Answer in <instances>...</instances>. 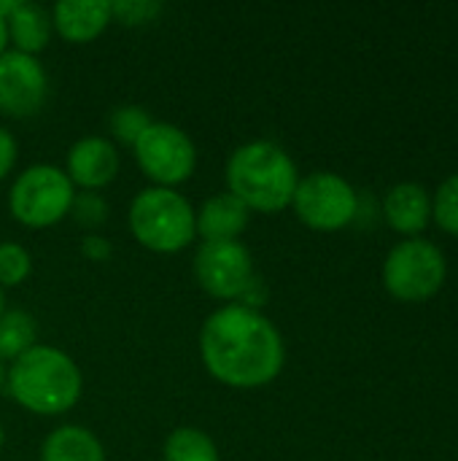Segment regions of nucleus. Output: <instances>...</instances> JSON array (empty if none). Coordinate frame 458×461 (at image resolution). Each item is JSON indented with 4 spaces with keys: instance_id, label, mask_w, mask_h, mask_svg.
I'll return each mask as SVG.
<instances>
[{
    "instance_id": "1",
    "label": "nucleus",
    "mask_w": 458,
    "mask_h": 461,
    "mask_svg": "<svg viewBox=\"0 0 458 461\" xmlns=\"http://www.w3.org/2000/svg\"><path fill=\"white\" fill-rule=\"evenodd\" d=\"M197 346L211 378L229 389H262L286 365V343L273 319L238 303L216 308L202 321Z\"/></svg>"
},
{
    "instance_id": "2",
    "label": "nucleus",
    "mask_w": 458,
    "mask_h": 461,
    "mask_svg": "<svg viewBox=\"0 0 458 461\" xmlns=\"http://www.w3.org/2000/svg\"><path fill=\"white\" fill-rule=\"evenodd\" d=\"M5 389L27 413L54 419L78 405L84 375L67 351L38 343L5 367Z\"/></svg>"
},
{
    "instance_id": "3",
    "label": "nucleus",
    "mask_w": 458,
    "mask_h": 461,
    "mask_svg": "<svg viewBox=\"0 0 458 461\" xmlns=\"http://www.w3.org/2000/svg\"><path fill=\"white\" fill-rule=\"evenodd\" d=\"M300 170L275 140H248L227 159V192L251 213H281L292 208Z\"/></svg>"
},
{
    "instance_id": "4",
    "label": "nucleus",
    "mask_w": 458,
    "mask_h": 461,
    "mask_svg": "<svg viewBox=\"0 0 458 461\" xmlns=\"http://www.w3.org/2000/svg\"><path fill=\"white\" fill-rule=\"evenodd\" d=\"M127 227L143 249L178 254L197 238V211L178 189L146 186L130 203Z\"/></svg>"
},
{
    "instance_id": "5",
    "label": "nucleus",
    "mask_w": 458,
    "mask_h": 461,
    "mask_svg": "<svg viewBox=\"0 0 458 461\" xmlns=\"http://www.w3.org/2000/svg\"><path fill=\"white\" fill-rule=\"evenodd\" d=\"M76 186L67 173L49 162L24 167L8 189V211L13 221L30 230H46L67 219Z\"/></svg>"
},
{
    "instance_id": "6",
    "label": "nucleus",
    "mask_w": 458,
    "mask_h": 461,
    "mask_svg": "<svg viewBox=\"0 0 458 461\" xmlns=\"http://www.w3.org/2000/svg\"><path fill=\"white\" fill-rule=\"evenodd\" d=\"M448 276L443 251L424 240L408 238L397 243L383 262V286L400 303H424L435 297Z\"/></svg>"
},
{
    "instance_id": "7",
    "label": "nucleus",
    "mask_w": 458,
    "mask_h": 461,
    "mask_svg": "<svg viewBox=\"0 0 458 461\" xmlns=\"http://www.w3.org/2000/svg\"><path fill=\"white\" fill-rule=\"evenodd\" d=\"M132 154L151 186L178 189L197 170V146L192 135L173 122H151L132 146Z\"/></svg>"
},
{
    "instance_id": "8",
    "label": "nucleus",
    "mask_w": 458,
    "mask_h": 461,
    "mask_svg": "<svg viewBox=\"0 0 458 461\" xmlns=\"http://www.w3.org/2000/svg\"><path fill=\"white\" fill-rule=\"evenodd\" d=\"M292 208L305 227L316 232H337L359 216V194L343 176L316 170L300 178Z\"/></svg>"
},
{
    "instance_id": "9",
    "label": "nucleus",
    "mask_w": 458,
    "mask_h": 461,
    "mask_svg": "<svg viewBox=\"0 0 458 461\" xmlns=\"http://www.w3.org/2000/svg\"><path fill=\"white\" fill-rule=\"evenodd\" d=\"M194 281L197 286L221 303H238L248 284L256 278L254 257L246 243L240 240H221V243H200L194 262Z\"/></svg>"
},
{
    "instance_id": "10",
    "label": "nucleus",
    "mask_w": 458,
    "mask_h": 461,
    "mask_svg": "<svg viewBox=\"0 0 458 461\" xmlns=\"http://www.w3.org/2000/svg\"><path fill=\"white\" fill-rule=\"evenodd\" d=\"M49 95V76L38 57L8 49L0 54V113L11 119L35 116Z\"/></svg>"
},
{
    "instance_id": "11",
    "label": "nucleus",
    "mask_w": 458,
    "mask_h": 461,
    "mask_svg": "<svg viewBox=\"0 0 458 461\" xmlns=\"http://www.w3.org/2000/svg\"><path fill=\"white\" fill-rule=\"evenodd\" d=\"M121 167L119 149L105 135H84L78 138L65 157V173L73 186L81 192H100L116 181Z\"/></svg>"
},
{
    "instance_id": "12",
    "label": "nucleus",
    "mask_w": 458,
    "mask_h": 461,
    "mask_svg": "<svg viewBox=\"0 0 458 461\" xmlns=\"http://www.w3.org/2000/svg\"><path fill=\"white\" fill-rule=\"evenodd\" d=\"M0 14L5 16L8 43L22 51L38 57L51 41V14L35 0H0Z\"/></svg>"
},
{
    "instance_id": "13",
    "label": "nucleus",
    "mask_w": 458,
    "mask_h": 461,
    "mask_svg": "<svg viewBox=\"0 0 458 461\" xmlns=\"http://www.w3.org/2000/svg\"><path fill=\"white\" fill-rule=\"evenodd\" d=\"M49 14L54 30L70 43H89L111 24L108 0H59Z\"/></svg>"
},
{
    "instance_id": "14",
    "label": "nucleus",
    "mask_w": 458,
    "mask_h": 461,
    "mask_svg": "<svg viewBox=\"0 0 458 461\" xmlns=\"http://www.w3.org/2000/svg\"><path fill=\"white\" fill-rule=\"evenodd\" d=\"M251 224V211L229 192L211 194L197 211V235L202 243L240 240Z\"/></svg>"
},
{
    "instance_id": "15",
    "label": "nucleus",
    "mask_w": 458,
    "mask_h": 461,
    "mask_svg": "<svg viewBox=\"0 0 458 461\" xmlns=\"http://www.w3.org/2000/svg\"><path fill=\"white\" fill-rule=\"evenodd\" d=\"M383 219L400 235H418L432 221V197L421 184H397L383 197Z\"/></svg>"
},
{
    "instance_id": "16",
    "label": "nucleus",
    "mask_w": 458,
    "mask_h": 461,
    "mask_svg": "<svg viewBox=\"0 0 458 461\" xmlns=\"http://www.w3.org/2000/svg\"><path fill=\"white\" fill-rule=\"evenodd\" d=\"M40 461H105L100 438L81 424H62L40 443Z\"/></svg>"
},
{
    "instance_id": "17",
    "label": "nucleus",
    "mask_w": 458,
    "mask_h": 461,
    "mask_svg": "<svg viewBox=\"0 0 458 461\" xmlns=\"http://www.w3.org/2000/svg\"><path fill=\"white\" fill-rule=\"evenodd\" d=\"M165 461H221L219 446L200 427H175L162 446Z\"/></svg>"
},
{
    "instance_id": "18",
    "label": "nucleus",
    "mask_w": 458,
    "mask_h": 461,
    "mask_svg": "<svg viewBox=\"0 0 458 461\" xmlns=\"http://www.w3.org/2000/svg\"><path fill=\"white\" fill-rule=\"evenodd\" d=\"M38 346V321L32 313L16 308L0 319V362H13Z\"/></svg>"
},
{
    "instance_id": "19",
    "label": "nucleus",
    "mask_w": 458,
    "mask_h": 461,
    "mask_svg": "<svg viewBox=\"0 0 458 461\" xmlns=\"http://www.w3.org/2000/svg\"><path fill=\"white\" fill-rule=\"evenodd\" d=\"M151 113L143 108V105H135V103H124V105H116L108 116V127H111V135L124 143V146H135L138 138L148 130L151 124Z\"/></svg>"
},
{
    "instance_id": "20",
    "label": "nucleus",
    "mask_w": 458,
    "mask_h": 461,
    "mask_svg": "<svg viewBox=\"0 0 458 461\" xmlns=\"http://www.w3.org/2000/svg\"><path fill=\"white\" fill-rule=\"evenodd\" d=\"M32 276V254L16 240L0 243V289L22 286Z\"/></svg>"
},
{
    "instance_id": "21",
    "label": "nucleus",
    "mask_w": 458,
    "mask_h": 461,
    "mask_svg": "<svg viewBox=\"0 0 458 461\" xmlns=\"http://www.w3.org/2000/svg\"><path fill=\"white\" fill-rule=\"evenodd\" d=\"M111 22H119L124 27H143L162 16L165 3L162 0H111Z\"/></svg>"
},
{
    "instance_id": "22",
    "label": "nucleus",
    "mask_w": 458,
    "mask_h": 461,
    "mask_svg": "<svg viewBox=\"0 0 458 461\" xmlns=\"http://www.w3.org/2000/svg\"><path fill=\"white\" fill-rule=\"evenodd\" d=\"M432 219L440 230L458 238V173L440 184L432 200Z\"/></svg>"
},
{
    "instance_id": "23",
    "label": "nucleus",
    "mask_w": 458,
    "mask_h": 461,
    "mask_svg": "<svg viewBox=\"0 0 458 461\" xmlns=\"http://www.w3.org/2000/svg\"><path fill=\"white\" fill-rule=\"evenodd\" d=\"M67 216L84 230H97L108 219V203L100 192H76Z\"/></svg>"
},
{
    "instance_id": "24",
    "label": "nucleus",
    "mask_w": 458,
    "mask_h": 461,
    "mask_svg": "<svg viewBox=\"0 0 458 461\" xmlns=\"http://www.w3.org/2000/svg\"><path fill=\"white\" fill-rule=\"evenodd\" d=\"M81 254H84V259H89V262H105V259H111L113 246H111L108 238H103V235H97V232H89L86 238H81Z\"/></svg>"
},
{
    "instance_id": "25",
    "label": "nucleus",
    "mask_w": 458,
    "mask_h": 461,
    "mask_svg": "<svg viewBox=\"0 0 458 461\" xmlns=\"http://www.w3.org/2000/svg\"><path fill=\"white\" fill-rule=\"evenodd\" d=\"M16 157H19V143L16 138L0 124V181L11 176L13 165H16Z\"/></svg>"
},
{
    "instance_id": "26",
    "label": "nucleus",
    "mask_w": 458,
    "mask_h": 461,
    "mask_svg": "<svg viewBox=\"0 0 458 461\" xmlns=\"http://www.w3.org/2000/svg\"><path fill=\"white\" fill-rule=\"evenodd\" d=\"M8 27H5V16L0 14V54H5L8 51Z\"/></svg>"
},
{
    "instance_id": "27",
    "label": "nucleus",
    "mask_w": 458,
    "mask_h": 461,
    "mask_svg": "<svg viewBox=\"0 0 458 461\" xmlns=\"http://www.w3.org/2000/svg\"><path fill=\"white\" fill-rule=\"evenodd\" d=\"M5 311H8V308H5V289H0V319H3Z\"/></svg>"
},
{
    "instance_id": "28",
    "label": "nucleus",
    "mask_w": 458,
    "mask_h": 461,
    "mask_svg": "<svg viewBox=\"0 0 458 461\" xmlns=\"http://www.w3.org/2000/svg\"><path fill=\"white\" fill-rule=\"evenodd\" d=\"M5 389V367H3V362H0V392Z\"/></svg>"
},
{
    "instance_id": "29",
    "label": "nucleus",
    "mask_w": 458,
    "mask_h": 461,
    "mask_svg": "<svg viewBox=\"0 0 458 461\" xmlns=\"http://www.w3.org/2000/svg\"><path fill=\"white\" fill-rule=\"evenodd\" d=\"M3 446H5V429H3V424H0V451H3Z\"/></svg>"
}]
</instances>
